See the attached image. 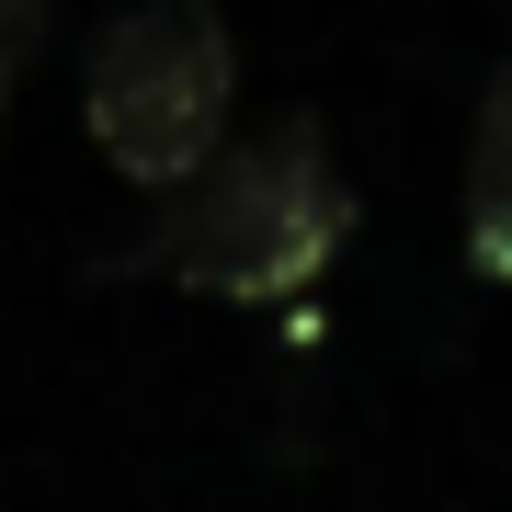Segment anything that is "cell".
Listing matches in <instances>:
<instances>
[{
    "label": "cell",
    "instance_id": "cell-1",
    "mask_svg": "<svg viewBox=\"0 0 512 512\" xmlns=\"http://www.w3.org/2000/svg\"><path fill=\"white\" fill-rule=\"evenodd\" d=\"M342 239H353V183L319 114H274L160 194V228L126 251V274H160L217 308H285L342 262Z\"/></svg>",
    "mask_w": 512,
    "mask_h": 512
},
{
    "label": "cell",
    "instance_id": "cell-2",
    "mask_svg": "<svg viewBox=\"0 0 512 512\" xmlns=\"http://www.w3.org/2000/svg\"><path fill=\"white\" fill-rule=\"evenodd\" d=\"M228 103H239V46L217 0H137L80 46V126L137 194L194 183L228 148Z\"/></svg>",
    "mask_w": 512,
    "mask_h": 512
},
{
    "label": "cell",
    "instance_id": "cell-3",
    "mask_svg": "<svg viewBox=\"0 0 512 512\" xmlns=\"http://www.w3.org/2000/svg\"><path fill=\"white\" fill-rule=\"evenodd\" d=\"M467 274L512 285V69H490L467 126Z\"/></svg>",
    "mask_w": 512,
    "mask_h": 512
},
{
    "label": "cell",
    "instance_id": "cell-4",
    "mask_svg": "<svg viewBox=\"0 0 512 512\" xmlns=\"http://www.w3.org/2000/svg\"><path fill=\"white\" fill-rule=\"evenodd\" d=\"M35 46H46V0H0V114H12L23 69H35Z\"/></svg>",
    "mask_w": 512,
    "mask_h": 512
}]
</instances>
